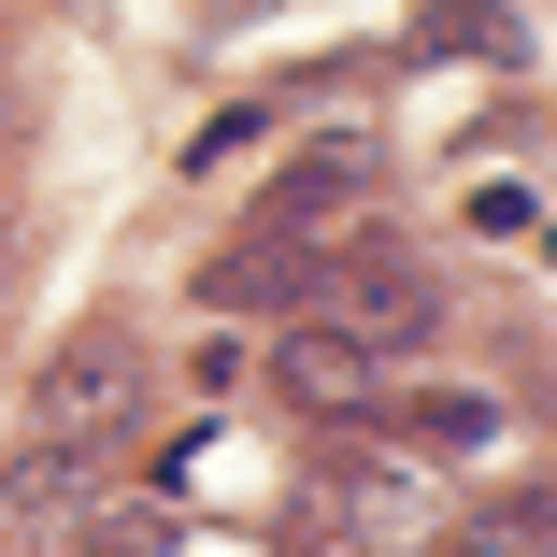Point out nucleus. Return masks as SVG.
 <instances>
[{
    "label": "nucleus",
    "mask_w": 557,
    "mask_h": 557,
    "mask_svg": "<svg viewBox=\"0 0 557 557\" xmlns=\"http://www.w3.org/2000/svg\"><path fill=\"white\" fill-rule=\"evenodd\" d=\"M314 329H344V344L358 358H414L429 344V329H443V286L400 258V244H344V258H314Z\"/></svg>",
    "instance_id": "nucleus-1"
},
{
    "label": "nucleus",
    "mask_w": 557,
    "mask_h": 557,
    "mask_svg": "<svg viewBox=\"0 0 557 557\" xmlns=\"http://www.w3.org/2000/svg\"><path fill=\"white\" fill-rule=\"evenodd\" d=\"M372 200H386V144H372V129H329V144H300V158L272 172V214H258V230H314V244H329V230L372 214Z\"/></svg>",
    "instance_id": "nucleus-2"
},
{
    "label": "nucleus",
    "mask_w": 557,
    "mask_h": 557,
    "mask_svg": "<svg viewBox=\"0 0 557 557\" xmlns=\"http://www.w3.org/2000/svg\"><path fill=\"white\" fill-rule=\"evenodd\" d=\"M144 414V344H115V329H86V344L44 372V443H115Z\"/></svg>",
    "instance_id": "nucleus-3"
},
{
    "label": "nucleus",
    "mask_w": 557,
    "mask_h": 557,
    "mask_svg": "<svg viewBox=\"0 0 557 557\" xmlns=\"http://www.w3.org/2000/svg\"><path fill=\"white\" fill-rule=\"evenodd\" d=\"M272 386L300 414H386V358H358L344 329H300V314H286V344H272Z\"/></svg>",
    "instance_id": "nucleus-4"
},
{
    "label": "nucleus",
    "mask_w": 557,
    "mask_h": 557,
    "mask_svg": "<svg viewBox=\"0 0 557 557\" xmlns=\"http://www.w3.org/2000/svg\"><path fill=\"white\" fill-rule=\"evenodd\" d=\"M414 515H429V486H414V458H358V472H329V486H314V529H344L358 557H386V543H414Z\"/></svg>",
    "instance_id": "nucleus-5"
},
{
    "label": "nucleus",
    "mask_w": 557,
    "mask_h": 557,
    "mask_svg": "<svg viewBox=\"0 0 557 557\" xmlns=\"http://www.w3.org/2000/svg\"><path fill=\"white\" fill-rule=\"evenodd\" d=\"M314 258H329L314 230H244L230 258L200 272V300H214V314H272V300H314Z\"/></svg>",
    "instance_id": "nucleus-6"
},
{
    "label": "nucleus",
    "mask_w": 557,
    "mask_h": 557,
    "mask_svg": "<svg viewBox=\"0 0 557 557\" xmlns=\"http://www.w3.org/2000/svg\"><path fill=\"white\" fill-rule=\"evenodd\" d=\"M86 486H100V443H29V458H15V515H58Z\"/></svg>",
    "instance_id": "nucleus-7"
},
{
    "label": "nucleus",
    "mask_w": 557,
    "mask_h": 557,
    "mask_svg": "<svg viewBox=\"0 0 557 557\" xmlns=\"http://www.w3.org/2000/svg\"><path fill=\"white\" fill-rule=\"evenodd\" d=\"M458 557H543V486H529V500H500V515H472V529H458Z\"/></svg>",
    "instance_id": "nucleus-8"
},
{
    "label": "nucleus",
    "mask_w": 557,
    "mask_h": 557,
    "mask_svg": "<svg viewBox=\"0 0 557 557\" xmlns=\"http://www.w3.org/2000/svg\"><path fill=\"white\" fill-rule=\"evenodd\" d=\"M472 230H486V244H529V230H543V186H472Z\"/></svg>",
    "instance_id": "nucleus-9"
},
{
    "label": "nucleus",
    "mask_w": 557,
    "mask_h": 557,
    "mask_svg": "<svg viewBox=\"0 0 557 557\" xmlns=\"http://www.w3.org/2000/svg\"><path fill=\"white\" fill-rule=\"evenodd\" d=\"M414 44H443V58H515V29H500V15H429Z\"/></svg>",
    "instance_id": "nucleus-10"
},
{
    "label": "nucleus",
    "mask_w": 557,
    "mask_h": 557,
    "mask_svg": "<svg viewBox=\"0 0 557 557\" xmlns=\"http://www.w3.org/2000/svg\"><path fill=\"white\" fill-rule=\"evenodd\" d=\"M86 557H172V515H100Z\"/></svg>",
    "instance_id": "nucleus-11"
}]
</instances>
